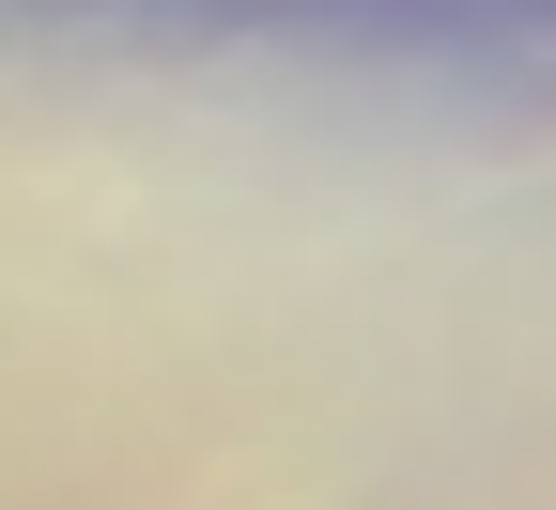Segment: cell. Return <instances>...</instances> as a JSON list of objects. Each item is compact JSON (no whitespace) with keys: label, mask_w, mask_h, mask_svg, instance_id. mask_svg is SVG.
I'll use <instances>...</instances> for the list:
<instances>
[{"label":"cell","mask_w":556,"mask_h":510,"mask_svg":"<svg viewBox=\"0 0 556 510\" xmlns=\"http://www.w3.org/2000/svg\"><path fill=\"white\" fill-rule=\"evenodd\" d=\"M464 510H479V480H464Z\"/></svg>","instance_id":"cell-1"}]
</instances>
